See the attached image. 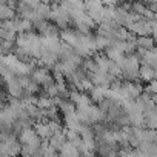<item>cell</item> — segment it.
Wrapping results in <instances>:
<instances>
[{
    "mask_svg": "<svg viewBox=\"0 0 157 157\" xmlns=\"http://www.w3.org/2000/svg\"><path fill=\"white\" fill-rule=\"evenodd\" d=\"M14 43H16V46L26 49L33 59H37V56H39V52L42 49L40 36L33 33V31H28V33H23V34H17Z\"/></svg>",
    "mask_w": 157,
    "mask_h": 157,
    "instance_id": "cell-1",
    "label": "cell"
},
{
    "mask_svg": "<svg viewBox=\"0 0 157 157\" xmlns=\"http://www.w3.org/2000/svg\"><path fill=\"white\" fill-rule=\"evenodd\" d=\"M122 69V77L126 78V82H136L139 78V66L140 60L136 54H126L123 60L119 63Z\"/></svg>",
    "mask_w": 157,
    "mask_h": 157,
    "instance_id": "cell-2",
    "label": "cell"
},
{
    "mask_svg": "<svg viewBox=\"0 0 157 157\" xmlns=\"http://www.w3.org/2000/svg\"><path fill=\"white\" fill-rule=\"evenodd\" d=\"M49 19L54 22V25L60 29L68 28V25L71 23L69 14L65 8H62L60 5H52L51 6V13H49Z\"/></svg>",
    "mask_w": 157,
    "mask_h": 157,
    "instance_id": "cell-3",
    "label": "cell"
},
{
    "mask_svg": "<svg viewBox=\"0 0 157 157\" xmlns=\"http://www.w3.org/2000/svg\"><path fill=\"white\" fill-rule=\"evenodd\" d=\"M19 142H20V145H29V146H34V148H40L43 140H40V137L36 134V131L29 126V128H22L20 129Z\"/></svg>",
    "mask_w": 157,
    "mask_h": 157,
    "instance_id": "cell-4",
    "label": "cell"
},
{
    "mask_svg": "<svg viewBox=\"0 0 157 157\" xmlns=\"http://www.w3.org/2000/svg\"><path fill=\"white\" fill-rule=\"evenodd\" d=\"M126 29H128L131 34L137 36V37H142V36H151V26H149V22L145 20L143 17H140L139 20L132 22Z\"/></svg>",
    "mask_w": 157,
    "mask_h": 157,
    "instance_id": "cell-5",
    "label": "cell"
},
{
    "mask_svg": "<svg viewBox=\"0 0 157 157\" xmlns=\"http://www.w3.org/2000/svg\"><path fill=\"white\" fill-rule=\"evenodd\" d=\"M31 78H33V80H34L39 86H48L49 83L54 82V78H52L51 72H49L48 68H45V66H42V68H36V69L33 71Z\"/></svg>",
    "mask_w": 157,
    "mask_h": 157,
    "instance_id": "cell-6",
    "label": "cell"
},
{
    "mask_svg": "<svg viewBox=\"0 0 157 157\" xmlns=\"http://www.w3.org/2000/svg\"><path fill=\"white\" fill-rule=\"evenodd\" d=\"M68 100H69L71 103H74L75 108H85V106L93 105L90 96L85 94V93H80V91H71V93L68 94Z\"/></svg>",
    "mask_w": 157,
    "mask_h": 157,
    "instance_id": "cell-7",
    "label": "cell"
},
{
    "mask_svg": "<svg viewBox=\"0 0 157 157\" xmlns=\"http://www.w3.org/2000/svg\"><path fill=\"white\" fill-rule=\"evenodd\" d=\"M37 60H39V63H40L42 66H46V68H48V66H54V65L57 63L59 57H57L56 52L48 51V49H45V48L42 46V49H40L39 56H37Z\"/></svg>",
    "mask_w": 157,
    "mask_h": 157,
    "instance_id": "cell-8",
    "label": "cell"
},
{
    "mask_svg": "<svg viewBox=\"0 0 157 157\" xmlns=\"http://www.w3.org/2000/svg\"><path fill=\"white\" fill-rule=\"evenodd\" d=\"M6 82V91L10 94V97H16V99H20L22 93H23V88H22V83L19 78L13 77V78H8Z\"/></svg>",
    "mask_w": 157,
    "mask_h": 157,
    "instance_id": "cell-9",
    "label": "cell"
},
{
    "mask_svg": "<svg viewBox=\"0 0 157 157\" xmlns=\"http://www.w3.org/2000/svg\"><path fill=\"white\" fill-rule=\"evenodd\" d=\"M77 37H78V33L75 29H71V28H63L59 34L60 42H63L69 46H74V43L77 42Z\"/></svg>",
    "mask_w": 157,
    "mask_h": 157,
    "instance_id": "cell-10",
    "label": "cell"
},
{
    "mask_svg": "<svg viewBox=\"0 0 157 157\" xmlns=\"http://www.w3.org/2000/svg\"><path fill=\"white\" fill-rule=\"evenodd\" d=\"M108 93H109V86H93L90 99H91V102H99L100 103L105 99H108Z\"/></svg>",
    "mask_w": 157,
    "mask_h": 157,
    "instance_id": "cell-11",
    "label": "cell"
},
{
    "mask_svg": "<svg viewBox=\"0 0 157 157\" xmlns=\"http://www.w3.org/2000/svg\"><path fill=\"white\" fill-rule=\"evenodd\" d=\"M34 131H36V134L40 137V140H48L49 137H51V129H49V126H48V123L46 122H43V120H37V122H34V128H33Z\"/></svg>",
    "mask_w": 157,
    "mask_h": 157,
    "instance_id": "cell-12",
    "label": "cell"
},
{
    "mask_svg": "<svg viewBox=\"0 0 157 157\" xmlns=\"http://www.w3.org/2000/svg\"><path fill=\"white\" fill-rule=\"evenodd\" d=\"M123 88H125L126 96H128L129 99H137V97L143 93L142 85L137 83V82H125V83H123Z\"/></svg>",
    "mask_w": 157,
    "mask_h": 157,
    "instance_id": "cell-13",
    "label": "cell"
},
{
    "mask_svg": "<svg viewBox=\"0 0 157 157\" xmlns=\"http://www.w3.org/2000/svg\"><path fill=\"white\" fill-rule=\"evenodd\" d=\"M46 142H48V146H49V148H52L54 151H59V149L62 148V145L66 142V139H65V132H63V131L54 132V134H51V137H49Z\"/></svg>",
    "mask_w": 157,
    "mask_h": 157,
    "instance_id": "cell-14",
    "label": "cell"
},
{
    "mask_svg": "<svg viewBox=\"0 0 157 157\" xmlns=\"http://www.w3.org/2000/svg\"><path fill=\"white\" fill-rule=\"evenodd\" d=\"M13 25H14V31L17 34H23L33 29V23L26 19H20V17H14L13 19Z\"/></svg>",
    "mask_w": 157,
    "mask_h": 157,
    "instance_id": "cell-15",
    "label": "cell"
},
{
    "mask_svg": "<svg viewBox=\"0 0 157 157\" xmlns=\"http://www.w3.org/2000/svg\"><path fill=\"white\" fill-rule=\"evenodd\" d=\"M139 78H142L145 83L154 80V78H155V69L148 66V65L140 63V66H139Z\"/></svg>",
    "mask_w": 157,
    "mask_h": 157,
    "instance_id": "cell-16",
    "label": "cell"
},
{
    "mask_svg": "<svg viewBox=\"0 0 157 157\" xmlns=\"http://www.w3.org/2000/svg\"><path fill=\"white\" fill-rule=\"evenodd\" d=\"M40 42H42V46L48 51H52V52H59L60 49V39H56V37H40Z\"/></svg>",
    "mask_w": 157,
    "mask_h": 157,
    "instance_id": "cell-17",
    "label": "cell"
},
{
    "mask_svg": "<svg viewBox=\"0 0 157 157\" xmlns=\"http://www.w3.org/2000/svg\"><path fill=\"white\" fill-rule=\"evenodd\" d=\"M143 120H145V126L148 129H155V126H157V113H155V108L145 111L143 113Z\"/></svg>",
    "mask_w": 157,
    "mask_h": 157,
    "instance_id": "cell-18",
    "label": "cell"
},
{
    "mask_svg": "<svg viewBox=\"0 0 157 157\" xmlns=\"http://www.w3.org/2000/svg\"><path fill=\"white\" fill-rule=\"evenodd\" d=\"M59 152H60L59 157H78V151L71 142H65L59 149Z\"/></svg>",
    "mask_w": 157,
    "mask_h": 157,
    "instance_id": "cell-19",
    "label": "cell"
},
{
    "mask_svg": "<svg viewBox=\"0 0 157 157\" xmlns=\"http://www.w3.org/2000/svg\"><path fill=\"white\" fill-rule=\"evenodd\" d=\"M40 37H56L59 39V34H60V29L56 26V25H51V23H46L40 31Z\"/></svg>",
    "mask_w": 157,
    "mask_h": 157,
    "instance_id": "cell-20",
    "label": "cell"
},
{
    "mask_svg": "<svg viewBox=\"0 0 157 157\" xmlns=\"http://www.w3.org/2000/svg\"><path fill=\"white\" fill-rule=\"evenodd\" d=\"M94 59V63H96V66H97V69H100V71H105V72H108V69H109V66H111V60L106 57V56H96V57H93Z\"/></svg>",
    "mask_w": 157,
    "mask_h": 157,
    "instance_id": "cell-21",
    "label": "cell"
},
{
    "mask_svg": "<svg viewBox=\"0 0 157 157\" xmlns=\"http://www.w3.org/2000/svg\"><path fill=\"white\" fill-rule=\"evenodd\" d=\"M136 45H137V48L151 49V48H154V39L151 36H142V37L136 39Z\"/></svg>",
    "mask_w": 157,
    "mask_h": 157,
    "instance_id": "cell-22",
    "label": "cell"
},
{
    "mask_svg": "<svg viewBox=\"0 0 157 157\" xmlns=\"http://www.w3.org/2000/svg\"><path fill=\"white\" fill-rule=\"evenodd\" d=\"M17 37V33L14 29H8L3 28L2 23H0V40H6V42H14Z\"/></svg>",
    "mask_w": 157,
    "mask_h": 157,
    "instance_id": "cell-23",
    "label": "cell"
},
{
    "mask_svg": "<svg viewBox=\"0 0 157 157\" xmlns=\"http://www.w3.org/2000/svg\"><path fill=\"white\" fill-rule=\"evenodd\" d=\"M16 17V10L8 5H0V20H13Z\"/></svg>",
    "mask_w": 157,
    "mask_h": 157,
    "instance_id": "cell-24",
    "label": "cell"
},
{
    "mask_svg": "<svg viewBox=\"0 0 157 157\" xmlns=\"http://www.w3.org/2000/svg\"><path fill=\"white\" fill-rule=\"evenodd\" d=\"M34 10H36L37 16H39L42 20H48V19H49V13H51V6H49V5H46V3H39Z\"/></svg>",
    "mask_w": 157,
    "mask_h": 157,
    "instance_id": "cell-25",
    "label": "cell"
},
{
    "mask_svg": "<svg viewBox=\"0 0 157 157\" xmlns=\"http://www.w3.org/2000/svg\"><path fill=\"white\" fill-rule=\"evenodd\" d=\"M34 103H36V106H37L39 109H46V108H49V106H54L52 99L48 97V96H40V97H37Z\"/></svg>",
    "mask_w": 157,
    "mask_h": 157,
    "instance_id": "cell-26",
    "label": "cell"
},
{
    "mask_svg": "<svg viewBox=\"0 0 157 157\" xmlns=\"http://www.w3.org/2000/svg\"><path fill=\"white\" fill-rule=\"evenodd\" d=\"M145 11H146V5L142 2V0H136V2L131 3V13H134V14L142 17L145 14Z\"/></svg>",
    "mask_w": 157,
    "mask_h": 157,
    "instance_id": "cell-27",
    "label": "cell"
},
{
    "mask_svg": "<svg viewBox=\"0 0 157 157\" xmlns=\"http://www.w3.org/2000/svg\"><path fill=\"white\" fill-rule=\"evenodd\" d=\"M94 42H96V46H97L99 51L100 49H106L109 46V39L108 37H103V36H99V34L94 37Z\"/></svg>",
    "mask_w": 157,
    "mask_h": 157,
    "instance_id": "cell-28",
    "label": "cell"
},
{
    "mask_svg": "<svg viewBox=\"0 0 157 157\" xmlns=\"http://www.w3.org/2000/svg\"><path fill=\"white\" fill-rule=\"evenodd\" d=\"M45 91H46V94L45 96H48V97H51V99H54V97H59V90H57V85L52 82V83H49L48 86H45Z\"/></svg>",
    "mask_w": 157,
    "mask_h": 157,
    "instance_id": "cell-29",
    "label": "cell"
},
{
    "mask_svg": "<svg viewBox=\"0 0 157 157\" xmlns=\"http://www.w3.org/2000/svg\"><path fill=\"white\" fill-rule=\"evenodd\" d=\"M145 93L149 94V96H155V93H157V82H155V78L151 80V82H148V85L145 86Z\"/></svg>",
    "mask_w": 157,
    "mask_h": 157,
    "instance_id": "cell-30",
    "label": "cell"
},
{
    "mask_svg": "<svg viewBox=\"0 0 157 157\" xmlns=\"http://www.w3.org/2000/svg\"><path fill=\"white\" fill-rule=\"evenodd\" d=\"M46 123H48V126H49V129H51V132H52V134H54V132L62 131V125H60V122H59V120H48Z\"/></svg>",
    "mask_w": 157,
    "mask_h": 157,
    "instance_id": "cell-31",
    "label": "cell"
},
{
    "mask_svg": "<svg viewBox=\"0 0 157 157\" xmlns=\"http://www.w3.org/2000/svg\"><path fill=\"white\" fill-rule=\"evenodd\" d=\"M20 3H25V5H28V6H31V8H36L40 2L39 0H19Z\"/></svg>",
    "mask_w": 157,
    "mask_h": 157,
    "instance_id": "cell-32",
    "label": "cell"
},
{
    "mask_svg": "<svg viewBox=\"0 0 157 157\" xmlns=\"http://www.w3.org/2000/svg\"><path fill=\"white\" fill-rule=\"evenodd\" d=\"M100 3L102 5H106V6H114L117 2H116V0H100Z\"/></svg>",
    "mask_w": 157,
    "mask_h": 157,
    "instance_id": "cell-33",
    "label": "cell"
},
{
    "mask_svg": "<svg viewBox=\"0 0 157 157\" xmlns=\"http://www.w3.org/2000/svg\"><path fill=\"white\" fill-rule=\"evenodd\" d=\"M146 10L155 13V10H157V3H148V5H146Z\"/></svg>",
    "mask_w": 157,
    "mask_h": 157,
    "instance_id": "cell-34",
    "label": "cell"
},
{
    "mask_svg": "<svg viewBox=\"0 0 157 157\" xmlns=\"http://www.w3.org/2000/svg\"><path fill=\"white\" fill-rule=\"evenodd\" d=\"M142 2L145 5H148V3H157V0H142Z\"/></svg>",
    "mask_w": 157,
    "mask_h": 157,
    "instance_id": "cell-35",
    "label": "cell"
},
{
    "mask_svg": "<svg viewBox=\"0 0 157 157\" xmlns=\"http://www.w3.org/2000/svg\"><path fill=\"white\" fill-rule=\"evenodd\" d=\"M116 2H122V3H123V2H125V0H116Z\"/></svg>",
    "mask_w": 157,
    "mask_h": 157,
    "instance_id": "cell-36",
    "label": "cell"
},
{
    "mask_svg": "<svg viewBox=\"0 0 157 157\" xmlns=\"http://www.w3.org/2000/svg\"><path fill=\"white\" fill-rule=\"evenodd\" d=\"M0 157H10V155H0Z\"/></svg>",
    "mask_w": 157,
    "mask_h": 157,
    "instance_id": "cell-37",
    "label": "cell"
},
{
    "mask_svg": "<svg viewBox=\"0 0 157 157\" xmlns=\"http://www.w3.org/2000/svg\"><path fill=\"white\" fill-rule=\"evenodd\" d=\"M108 157H117V155H108Z\"/></svg>",
    "mask_w": 157,
    "mask_h": 157,
    "instance_id": "cell-38",
    "label": "cell"
}]
</instances>
